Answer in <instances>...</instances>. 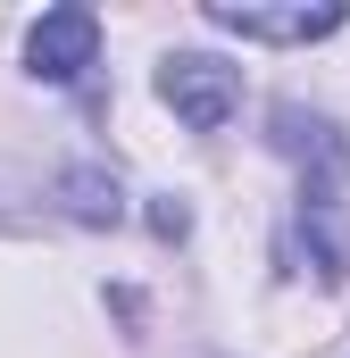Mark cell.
Instances as JSON below:
<instances>
[{"label": "cell", "mask_w": 350, "mask_h": 358, "mask_svg": "<svg viewBox=\"0 0 350 358\" xmlns=\"http://www.w3.org/2000/svg\"><path fill=\"white\" fill-rule=\"evenodd\" d=\"M159 100H167L192 134H217V125L242 108V67H225V59H209V50H175L167 67H159Z\"/></svg>", "instance_id": "obj_1"}, {"label": "cell", "mask_w": 350, "mask_h": 358, "mask_svg": "<svg viewBox=\"0 0 350 358\" xmlns=\"http://www.w3.org/2000/svg\"><path fill=\"white\" fill-rule=\"evenodd\" d=\"M217 34H242V42H326L342 34V0H209L200 8Z\"/></svg>", "instance_id": "obj_2"}, {"label": "cell", "mask_w": 350, "mask_h": 358, "mask_svg": "<svg viewBox=\"0 0 350 358\" xmlns=\"http://www.w3.org/2000/svg\"><path fill=\"white\" fill-rule=\"evenodd\" d=\"M92 50H100V17H92V8H50V17L25 34V59H34L42 84H76L92 67Z\"/></svg>", "instance_id": "obj_3"}, {"label": "cell", "mask_w": 350, "mask_h": 358, "mask_svg": "<svg viewBox=\"0 0 350 358\" xmlns=\"http://www.w3.org/2000/svg\"><path fill=\"white\" fill-rule=\"evenodd\" d=\"M59 208L76 217V225H117L125 217V192H117V176H100V167H59Z\"/></svg>", "instance_id": "obj_4"}, {"label": "cell", "mask_w": 350, "mask_h": 358, "mask_svg": "<svg viewBox=\"0 0 350 358\" xmlns=\"http://www.w3.org/2000/svg\"><path fill=\"white\" fill-rule=\"evenodd\" d=\"M150 234H159V242H183V234H192V208H183V200H159V208H150Z\"/></svg>", "instance_id": "obj_5"}]
</instances>
